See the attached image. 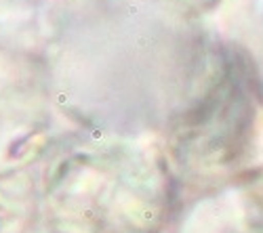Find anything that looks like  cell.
I'll return each mask as SVG.
<instances>
[{"mask_svg":"<svg viewBox=\"0 0 263 233\" xmlns=\"http://www.w3.org/2000/svg\"><path fill=\"white\" fill-rule=\"evenodd\" d=\"M185 3L198 7V9H211V7H215L219 3V0H185Z\"/></svg>","mask_w":263,"mask_h":233,"instance_id":"obj_1","label":"cell"}]
</instances>
